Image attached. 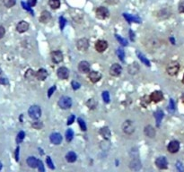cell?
<instances>
[{
    "label": "cell",
    "mask_w": 184,
    "mask_h": 172,
    "mask_svg": "<svg viewBox=\"0 0 184 172\" xmlns=\"http://www.w3.org/2000/svg\"><path fill=\"white\" fill-rule=\"evenodd\" d=\"M49 5L52 9H58L60 7L59 0H49Z\"/></svg>",
    "instance_id": "cell-30"
},
{
    "label": "cell",
    "mask_w": 184,
    "mask_h": 172,
    "mask_svg": "<svg viewBox=\"0 0 184 172\" xmlns=\"http://www.w3.org/2000/svg\"><path fill=\"white\" fill-rule=\"evenodd\" d=\"M29 29V23H26L25 21H21L17 25H16V31L20 33H23L27 31Z\"/></svg>",
    "instance_id": "cell-19"
},
{
    "label": "cell",
    "mask_w": 184,
    "mask_h": 172,
    "mask_svg": "<svg viewBox=\"0 0 184 172\" xmlns=\"http://www.w3.org/2000/svg\"><path fill=\"white\" fill-rule=\"evenodd\" d=\"M37 168H39V170L40 171H44L45 169H44V166H43V163H42V161L41 160H38V166H37Z\"/></svg>",
    "instance_id": "cell-45"
},
{
    "label": "cell",
    "mask_w": 184,
    "mask_h": 172,
    "mask_svg": "<svg viewBox=\"0 0 184 172\" xmlns=\"http://www.w3.org/2000/svg\"><path fill=\"white\" fill-rule=\"evenodd\" d=\"M88 47H89V41H88L87 39H84H84H80V40H78L77 42H76V48H77V49L80 50V51H85V50H87Z\"/></svg>",
    "instance_id": "cell-7"
},
{
    "label": "cell",
    "mask_w": 184,
    "mask_h": 172,
    "mask_svg": "<svg viewBox=\"0 0 184 172\" xmlns=\"http://www.w3.org/2000/svg\"><path fill=\"white\" fill-rule=\"evenodd\" d=\"M28 114L31 119L36 120V119H39L41 116V109L38 105H33L30 107L28 110Z\"/></svg>",
    "instance_id": "cell-1"
},
{
    "label": "cell",
    "mask_w": 184,
    "mask_h": 172,
    "mask_svg": "<svg viewBox=\"0 0 184 172\" xmlns=\"http://www.w3.org/2000/svg\"><path fill=\"white\" fill-rule=\"evenodd\" d=\"M181 100H182V102L184 103V93H183L182 96H181Z\"/></svg>",
    "instance_id": "cell-55"
},
{
    "label": "cell",
    "mask_w": 184,
    "mask_h": 172,
    "mask_svg": "<svg viewBox=\"0 0 184 172\" xmlns=\"http://www.w3.org/2000/svg\"><path fill=\"white\" fill-rule=\"evenodd\" d=\"M145 135L147 137L154 138L155 136V129L152 126H147L145 127Z\"/></svg>",
    "instance_id": "cell-21"
},
{
    "label": "cell",
    "mask_w": 184,
    "mask_h": 172,
    "mask_svg": "<svg viewBox=\"0 0 184 172\" xmlns=\"http://www.w3.org/2000/svg\"><path fill=\"white\" fill-rule=\"evenodd\" d=\"M129 35H130V39H131V40L134 41V40H135V39H134V34H133V31H132L131 30L129 31Z\"/></svg>",
    "instance_id": "cell-54"
},
{
    "label": "cell",
    "mask_w": 184,
    "mask_h": 172,
    "mask_svg": "<svg viewBox=\"0 0 184 172\" xmlns=\"http://www.w3.org/2000/svg\"><path fill=\"white\" fill-rule=\"evenodd\" d=\"M37 3V0H29L28 1V5L30 7H34Z\"/></svg>",
    "instance_id": "cell-51"
},
{
    "label": "cell",
    "mask_w": 184,
    "mask_h": 172,
    "mask_svg": "<svg viewBox=\"0 0 184 172\" xmlns=\"http://www.w3.org/2000/svg\"><path fill=\"white\" fill-rule=\"evenodd\" d=\"M88 78L92 83H97L102 79V75L99 72L96 71H92L88 75Z\"/></svg>",
    "instance_id": "cell-12"
},
{
    "label": "cell",
    "mask_w": 184,
    "mask_h": 172,
    "mask_svg": "<svg viewBox=\"0 0 184 172\" xmlns=\"http://www.w3.org/2000/svg\"><path fill=\"white\" fill-rule=\"evenodd\" d=\"M136 55H137V56L139 57V59L146 65V66H147V67H150V62H149V60L147 59V57L143 55V54H141L139 51H136Z\"/></svg>",
    "instance_id": "cell-27"
},
{
    "label": "cell",
    "mask_w": 184,
    "mask_h": 172,
    "mask_svg": "<svg viewBox=\"0 0 184 172\" xmlns=\"http://www.w3.org/2000/svg\"><path fill=\"white\" fill-rule=\"evenodd\" d=\"M155 165L160 169H165L168 167V161H167L165 157L161 156V157H158L155 160Z\"/></svg>",
    "instance_id": "cell-8"
},
{
    "label": "cell",
    "mask_w": 184,
    "mask_h": 172,
    "mask_svg": "<svg viewBox=\"0 0 184 172\" xmlns=\"http://www.w3.org/2000/svg\"><path fill=\"white\" fill-rule=\"evenodd\" d=\"M35 77L39 80V81H44L46 78L48 77V72L46 71L44 68H40L37 71V73L35 74Z\"/></svg>",
    "instance_id": "cell-20"
},
{
    "label": "cell",
    "mask_w": 184,
    "mask_h": 172,
    "mask_svg": "<svg viewBox=\"0 0 184 172\" xmlns=\"http://www.w3.org/2000/svg\"><path fill=\"white\" fill-rule=\"evenodd\" d=\"M56 91V85H54V86H52L51 88H50L49 89V91H48V97L50 98V97H51V95L53 94V92Z\"/></svg>",
    "instance_id": "cell-43"
},
{
    "label": "cell",
    "mask_w": 184,
    "mask_h": 172,
    "mask_svg": "<svg viewBox=\"0 0 184 172\" xmlns=\"http://www.w3.org/2000/svg\"><path fill=\"white\" fill-rule=\"evenodd\" d=\"M15 159H16V160H18V159H19V147H17L15 150Z\"/></svg>",
    "instance_id": "cell-53"
},
{
    "label": "cell",
    "mask_w": 184,
    "mask_h": 172,
    "mask_svg": "<svg viewBox=\"0 0 184 172\" xmlns=\"http://www.w3.org/2000/svg\"><path fill=\"white\" fill-rule=\"evenodd\" d=\"M65 24H66V19H65L63 16H61V17L59 18V26H60V29H61V30L64 29Z\"/></svg>",
    "instance_id": "cell-40"
},
{
    "label": "cell",
    "mask_w": 184,
    "mask_h": 172,
    "mask_svg": "<svg viewBox=\"0 0 184 172\" xmlns=\"http://www.w3.org/2000/svg\"><path fill=\"white\" fill-rule=\"evenodd\" d=\"M59 106L62 109H68L72 106V100L67 96H63L59 100Z\"/></svg>",
    "instance_id": "cell-3"
},
{
    "label": "cell",
    "mask_w": 184,
    "mask_h": 172,
    "mask_svg": "<svg viewBox=\"0 0 184 172\" xmlns=\"http://www.w3.org/2000/svg\"><path fill=\"white\" fill-rule=\"evenodd\" d=\"M122 71V67H120V65L119 64H113L111 68H110V75L111 76H119L121 74Z\"/></svg>",
    "instance_id": "cell-11"
},
{
    "label": "cell",
    "mask_w": 184,
    "mask_h": 172,
    "mask_svg": "<svg viewBox=\"0 0 184 172\" xmlns=\"http://www.w3.org/2000/svg\"><path fill=\"white\" fill-rule=\"evenodd\" d=\"M71 84H72V88H73L75 91L80 88V83H77V82H76V81H73Z\"/></svg>",
    "instance_id": "cell-42"
},
{
    "label": "cell",
    "mask_w": 184,
    "mask_h": 172,
    "mask_svg": "<svg viewBox=\"0 0 184 172\" xmlns=\"http://www.w3.org/2000/svg\"><path fill=\"white\" fill-rule=\"evenodd\" d=\"M139 70H140V67L136 62H134L128 67V72L130 75H136L139 72Z\"/></svg>",
    "instance_id": "cell-16"
},
{
    "label": "cell",
    "mask_w": 184,
    "mask_h": 172,
    "mask_svg": "<svg viewBox=\"0 0 184 172\" xmlns=\"http://www.w3.org/2000/svg\"><path fill=\"white\" fill-rule=\"evenodd\" d=\"M73 137H74V132L72 129H68L67 132H66V139L67 141L69 143L73 140Z\"/></svg>",
    "instance_id": "cell-32"
},
{
    "label": "cell",
    "mask_w": 184,
    "mask_h": 172,
    "mask_svg": "<svg viewBox=\"0 0 184 172\" xmlns=\"http://www.w3.org/2000/svg\"><path fill=\"white\" fill-rule=\"evenodd\" d=\"M117 54H118V56H119V59L121 61H123V60H124V57H125V53H124V50H123V49H121V48H119V49H118V51H117Z\"/></svg>",
    "instance_id": "cell-36"
},
{
    "label": "cell",
    "mask_w": 184,
    "mask_h": 172,
    "mask_svg": "<svg viewBox=\"0 0 184 172\" xmlns=\"http://www.w3.org/2000/svg\"><path fill=\"white\" fill-rule=\"evenodd\" d=\"M124 17L126 18V20L129 23H140V19L139 17H136V16H132L130 15H128V14H124L123 15Z\"/></svg>",
    "instance_id": "cell-26"
},
{
    "label": "cell",
    "mask_w": 184,
    "mask_h": 172,
    "mask_svg": "<svg viewBox=\"0 0 184 172\" xmlns=\"http://www.w3.org/2000/svg\"><path fill=\"white\" fill-rule=\"evenodd\" d=\"M182 83H184V75H183V78H182Z\"/></svg>",
    "instance_id": "cell-57"
},
{
    "label": "cell",
    "mask_w": 184,
    "mask_h": 172,
    "mask_svg": "<svg viewBox=\"0 0 184 172\" xmlns=\"http://www.w3.org/2000/svg\"><path fill=\"white\" fill-rule=\"evenodd\" d=\"M0 84L7 85V84H9V82H8V80L6 79V78H0Z\"/></svg>",
    "instance_id": "cell-47"
},
{
    "label": "cell",
    "mask_w": 184,
    "mask_h": 172,
    "mask_svg": "<svg viewBox=\"0 0 184 172\" xmlns=\"http://www.w3.org/2000/svg\"><path fill=\"white\" fill-rule=\"evenodd\" d=\"M1 168H2V163L0 162V169H1Z\"/></svg>",
    "instance_id": "cell-56"
},
{
    "label": "cell",
    "mask_w": 184,
    "mask_h": 172,
    "mask_svg": "<svg viewBox=\"0 0 184 172\" xmlns=\"http://www.w3.org/2000/svg\"><path fill=\"white\" fill-rule=\"evenodd\" d=\"M76 158H77V156H76V154L74 152H67V155H66V160H67V161L69 162V163L75 162V161L76 160Z\"/></svg>",
    "instance_id": "cell-25"
},
{
    "label": "cell",
    "mask_w": 184,
    "mask_h": 172,
    "mask_svg": "<svg viewBox=\"0 0 184 172\" xmlns=\"http://www.w3.org/2000/svg\"><path fill=\"white\" fill-rule=\"evenodd\" d=\"M122 131L127 135H131L135 132V125L130 120H126L122 124Z\"/></svg>",
    "instance_id": "cell-4"
},
{
    "label": "cell",
    "mask_w": 184,
    "mask_h": 172,
    "mask_svg": "<svg viewBox=\"0 0 184 172\" xmlns=\"http://www.w3.org/2000/svg\"><path fill=\"white\" fill-rule=\"evenodd\" d=\"M169 108L171 111H173L175 109V106H174V103H173V100H170V106H169Z\"/></svg>",
    "instance_id": "cell-50"
},
{
    "label": "cell",
    "mask_w": 184,
    "mask_h": 172,
    "mask_svg": "<svg viewBox=\"0 0 184 172\" xmlns=\"http://www.w3.org/2000/svg\"><path fill=\"white\" fill-rule=\"evenodd\" d=\"M57 75H58V77L61 80H66L68 78L69 76V70L65 67H61L58 69L57 71Z\"/></svg>",
    "instance_id": "cell-9"
},
{
    "label": "cell",
    "mask_w": 184,
    "mask_h": 172,
    "mask_svg": "<svg viewBox=\"0 0 184 172\" xmlns=\"http://www.w3.org/2000/svg\"><path fill=\"white\" fill-rule=\"evenodd\" d=\"M74 120H75V116L74 115H71V116L68 118V120H67V125L69 126V125H71L73 122H74Z\"/></svg>",
    "instance_id": "cell-49"
},
{
    "label": "cell",
    "mask_w": 184,
    "mask_h": 172,
    "mask_svg": "<svg viewBox=\"0 0 184 172\" xmlns=\"http://www.w3.org/2000/svg\"><path fill=\"white\" fill-rule=\"evenodd\" d=\"M116 39L119 40V42H120L121 45H123V46H127V45H128V41H127V40H125V39L119 37V35H116Z\"/></svg>",
    "instance_id": "cell-39"
},
{
    "label": "cell",
    "mask_w": 184,
    "mask_h": 172,
    "mask_svg": "<svg viewBox=\"0 0 184 172\" xmlns=\"http://www.w3.org/2000/svg\"><path fill=\"white\" fill-rule=\"evenodd\" d=\"M179 12L184 14V2L180 3V5H179Z\"/></svg>",
    "instance_id": "cell-48"
},
{
    "label": "cell",
    "mask_w": 184,
    "mask_h": 172,
    "mask_svg": "<svg viewBox=\"0 0 184 172\" xmlns=\"http://www.w3.org/2000/svg\"><path fill=\"white\" fill-rule=\"evenodd\" d=\"M2 73V70H1V68H0V74H1Z\"/></svg>",
    "instance_id": "cell-58"
},
{
    "label": "cell",
    "mask_w": 184,
    "mask_h": 172,
    "mask_svg": "<svg viewBox=\"0 0 184 172\" xmlns=\"http://www.w3.org/2000/svg\"><path fill=\"white\" fill-rule=\"evenodd\" d=\"M86 106L90 108V109H95L97 107V101L95 99H90L87 100L86 102Z\"/></svg>",
    "instance_id": "cell-28"
},
{
    "label": "cell",
    "mask_w": 184,
    "mask_h": 172,
    "mask_svg": "<svg viewBox=\"0 0 184 172\" xmlns=\"http://www.w3.org/2000/svg\"><path fill=\"white\" fill-rule=\"evenodd\" d=\"M32 126L35 129H40V128L43 127V124H42L41 121H35V122L32 123Z\"/></svg>",
    "instance_id": "cell-38"
},
{
    "label": "cell",
    "mask_w": 184,
    "mask_h": 172,
    "mask_svg": "<svg viewBox=\"0 0 184 172\" xmlns=\"http://www.w3.org/2000/svg\"><path fill=\"white\" fill-rule=\"evenodd\" d=\"M155 119H156V122H157V126L160 125L163 118V112L162 110H157L155 114Z\"/></svg>",
    "instance_id": "cell-29"
},
{
    "label": "cell",
    "mask_w": 184,
    "mask_h": 172,
    "mask_svg": "<svg viewBox=\"0 0 184 172\" xmlns=\"http://www.w3.org/2000/svg\"><path fill=\"white\" fill-rule=\"evenodd\" d=\"M110 13H109V10L104 7H100L96 9V17L99 18V19H106L108 18Z\"/></svg>",
    "instance_id": "cell-5"
},
{
    "label": "cell",
    "mask_w": 184,
    "mask_h": 172,
    "mask_svg": "<svg viewBox=\"0 0 184 172\" xmlns=\"http://www.w3.org/2000/svg\"><path fill=\"white\" fill-rule=\"evenodd\" d=\"M77 121H78V124L80 126L81 130L82 131H86V125H85L84 121L82 119H77Z\"/></svg>",
    "instance_id": "cell-35"
},
{
    "label": "cell",
    "mask_w": 184,
    "mask_h": 172,
    "mask_svg": "<svg viewBox=\"0 0 184 172\" xmlns=\"http://www.w3.org/2000/svg\"><path fill=\"white\" fill-rule=\"evenodd\" d=\"M4 5L7 8H11L15 5V0H4Z\"/></svg>",
    "instance_id": "cell-33"
},
{
    "label": "cell",
    "mask_w": 184,
    "mask_h": 172,
    "mask_svg": "<svg viewBox=\"0 0 184 172\" xmlns=\"http://www.w3.org/2000/svg\"><path fill=\"white\" fill-rule=\"evenodd\" d=\"M24 136H25V134L23 131H20L17 135V137H16V143H20L23 139H24Z\"/></svg>",
    "instance_id": "cell-34"
},
{
    "label": "cell",
    "mask_w": 184,
    "mask_h": 172,
    "mask_svg": "<svg viewBox=\"0 0 184 172\" xmlns=\"http://www.w3.org/2000/svg\"><path fill=\"white\" fill-rule=\"evenodd\" d=\"M38 160H37L35 157L31 156L27 159V164L30 168H37V166H38Z\"/></svg>",
    "instance_id": "cell-24"
},
{
    "label": "cell",
    "mask_w": 184,
    "mask_h": 172,
    "mask_svg": "<svg viewBox=\"0 0 184 172\" xmlns=\"http://www.w3.org/2000/svg\"><path fill=\"white\" fill-rule=\"evenodd\" d=\"M177 168H178V169L180 170V171H183V170H184V168L182 167V164H181L180 162H177Z\"/></svg>",
    "instance_id": "cell-52"
},
{
    "label": "cell",
    "mask_w": 184,
    "mask_h": 172,
    "mask_svg": "<svg viewBox=\"0 0 184 172\" xmlns=\"http://www.w3.org/2000/svg\"><path fill=\"white\" fill-rule=\"evenodd\" d=\"M100 135L106 140H108L111 137V131L109 127H102L100 129Z\"/></svg>",
    "instance_id": "cell-23"
},
{
    "label": "cell",
    "mask_w": 184,
    "mask_h": 172,
    "mask_svg": "<svg viewBox=\"0 0 184 172\" xmlns=\"http://www.w3.org/2000/svg\"><path fill=\"white\" fill-rule=\"evenodd\" d=\"M46 161H47L48 166H49L51 169H54V166H53V163H52V160H51V157H48L47 160H46Z\"/></svg>",
    "instance_id": "cell-44"
},
{
    "label": "cell",
    "mask_w": 184,
    "mask_h": 172,
    "mask_svg": "<svg viewBox=\"0 0 184 172\" xmlns=\"http://www.w3.org/2000/svg\"><path fill=\"white\" fill-rule=\"evenodd\" d=\"M24 76H25V78L28 79V80H32V79L34 78V76H35V73L33 72V70H32V69H28V70L26 71Z\"/></svg>",
    "instance_id": "cell-31"
},
{
    "label": "cell",
    "mask_w": 184,
    "mask_h": 172,
    "mask_svg": "<svg viewBox=\"0 0 184 172\" xmlns=\"http://www.w3.org/2000/svg\"><path fill=\"white\" fill-rule=\"evenodd\" d=\"M167 149L169 151V152L171 153H176L179 152L180 150V143L176 140H173V141H171L167 146Z\"/></svg>",
    "instance_id": "cell-10"
},
{
    "label": "cell",
    "mask_w": 184,
    "mask_h": 172,
    "mask_svg": "<svg viewBox=\"0 0 184 172\" xmlns=\"http://www.w3.org/2000/svg\"><path fill=\"white\" fill-rule=\"evenodd\" d=\"M107 48H108V42L103 40H100L95 43V49L98 52H103L104 50H106Z\"/></svg>",
    "instance_id": "cell-13"
},
{
    "label": "cell",
    "mask_w": 184,
    "mask_h": 172,
    "mask_svg": "<svg viewBox=\"0 0 184 172\" xmlns=\"http://www.w3.org/2000/svg\"><path fill=\"white\" fill-rule=\"evenodd\" d=\"M6 34V30L3 26L0 25V39H2Z\"/></svg>",
    "instance_id": "cell-46"
},
{
    "label": "cell",
    "mask_w": 184,
    "mask_h": 172,
    "mask_svg": "<svg viewBox=\"0 0 184 172\" xmlns=\"http://www.w3.org/2000/svg\"><path fill=\"white\" fill-rule=\"evenodd\" d=\"M51 20V15L49 11H42L40 16V22L42 23H47Z\"/></svg>",
    "instance_id": "cell-14"
},
{
    "label": "cell",
    "mask_w": 184,
    "mask_h": 172,
    "mask_svg": "<svg viewBox=\"0 0 184 172\" xmlns=\"http://www.w3.org/2000/svg\"><path fill=\"white\" fill-rule=\"evenodd\" d=\"M63 59H64L63 53L60 50H56L51 53V60L53 61V63L56 64L61 63L63 61Z\"/></svg>",
    "instance_id": "cell-6"
},
{
    "label": "cell",
    "mask_w": 184,
    "mask_h": 172,
    "mask_svg": "<svg viewBox=\"0 0 184 172\" xmlns=\"http://www.w3.org/2000/svg\"><path fill=\"white\" fill-rule=\"evenodd\" d=\"M103 99L105 103H109L110 102V94H109L108 91H103Z\"/></svg>",
    "instance_id": "cell-37"
},
{
    "label": "cell",
    "mask_w": 184,
    "mask_h": 172,
    "mask_svg": "<svg viewBox=\"0 0 184 172\" xmlns=\"http://www.w3.org/2000/svg\"><path fill=\"white\" fill-rule=\"evenodd\" d=\"M50 140L53 144L58 145V144L61 143V142H62V135L59 133H53V134L51 135Z\"/></svg>",
    "instance_id": "cell-18"
},
{
    "label": "cell",
    "mask_w": 184,
    "mask_h": 172,
    "mask_svg": "<svg viewBox=\"0 0 184 172\" xmlns=\"http://www.w3.org/2000/svg\"><path fill=\"white\" fill-rule=\"evenodd\" d=\"M163 99V94L161 91H155L150 95V100L154 102H159Z\"/></svg>",
    "instance_id": "cell-15"
},
{
    "label": "cell",
    "mask_w": 184,
    "mask_h": 172,
    "mask_svg": "<svg viewBox=\"0 0 184 172\" xmlns=\"http://www.w3.org/2000/svg\"><path fill=\"white\" fill-rule=\"evenodd\" d=\"M130 168L133 169V170H139L141 168V163L139 161V160H133L131 162H130V165H129Z\"/></svg>",
    "instance_id": "cell-22"
},
{
    "label": "cell",
    "mask_w": 184,
    "mask_h": 172,
    "mask_svg": "<svg viewBox=\"0 0 184 172\" xmlns=\"http://www.w3.org/2000/svg\"><path fill=\"white\" fill-rule=\"evenodd\" d=\"M22 6L23 7V8H24L25 10H27V11H29V12H30L31 14H33V12H32V10L31 9V7H30V6H29L28 4L26 5V4H25L24 2H22Z\"/></svg>",
    "instance_id": "cell-41"
},
{
    "label": "cell",
    "mask_w": 184,
    "mask_h": 172,
    "mask_svg": "<svg viewBox=\"0 0 184 172\" xmlns=\"http://www.w3.org/2000/svg\"><path fill=\"white\" fill-rule=\"evenodd\" d=\"M179 70H180V64H179L178 62H176V61L171 62V63L167 66V67H166V72H167V74H168L169 75H171V76L176 75L178 74Z\"/></svg>",
    "instance_id": "cell-2"
},
{
    "label": "cell",
    "mask_w": 184,
    "mask_h": 172,
    "mask_svg": "<svg viewBox=\"0 0 184 172\" xmlns=\"http://www.w3.org/2000/svg\"><path fill=\"white\" fill-rule=\"evenodd\" d=\"M78 70L83 74L90 72V64L87 61H81L78 65Z\"/></svg>",
    "instance_id": "cell-17"
}]
</instances>
